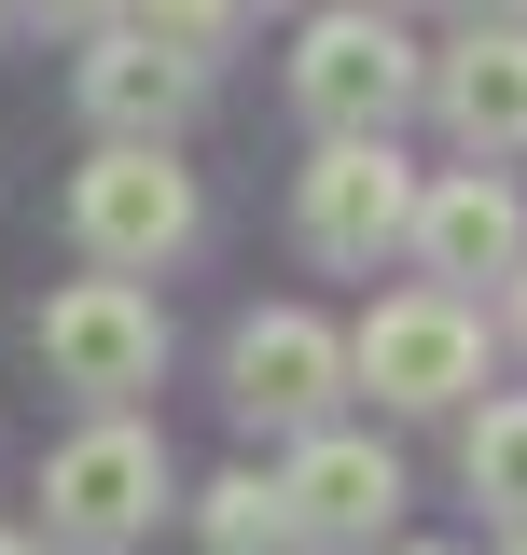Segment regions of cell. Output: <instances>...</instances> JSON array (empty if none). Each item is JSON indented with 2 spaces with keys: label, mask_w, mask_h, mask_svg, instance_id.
<instances>
[{
  "label": "cell",
  "mask_w": 527,
  "mask_h": 555,
  "mask_svg": "<svg viewBox=\"0 0 527 555\" xmlns=\"http://www.w3.org/2000/svg\"><path fill=\"white\" fill-rule=\"evenodd\" d=\"M126 28L153 42V56H181V69H208L222 42H236V0H126Z\"/></svg>",
  "instance_id": "5bb4252c"
},
{
  "label": "cell",
  "mask_w": 527,
  "mask_h": 555,
  "mask_svg": "<svg viewBox=\"0 0 527 555\" xmlns=\"http://www.w3.org/2000/svg\"><path fill=\"white\" fill-rule=\"evenodd\" d=\"M416 264H430V292H459V306H472V278H514V264H527L514 181H500V167L430 181V195H416Z\"/></svg>",
  "instance_id": "9c48e42d"
},
{
  "label": "cell",
  "mask_w": 527,
  "mask_h": 555,
  "mask_svg": "<svg viewBox=\"0 0 527 555\" xmlns=\"http://www.w3.org/2000/svg\"><path fill=\"white\" fill-rule=\"evenodd\" d=\"M195 542H208V555H306V542H292V514H278V473H222V486L195 500Z\"/></svg>",
  "instance_id": "4fadbf2b"
},
{
  "label": "cell",
  "mask_w": 527,
  "mask_h": 555,
  "mask_svg": "<svg viewBox=\"0 0 527 555\" xmlns=\"http://www.w3.org/2000/svg\"><path fill=\"white\" fill-rule=\"evenodd\" d=\"M486 28H527V0H486Z\"/></svg>",
  "instance_id": "2e32d148"
},
{
  "label": "cell",
  "mask_w": 527,
  "mask_h": 555,
  "mask_svg": "<svg viewBox=\"0 0 527 555\" xmlns=\"http://www.w3.org/2000/svg\"><path fill=\"white\" fill-rule=\"evenodd\" d=\"M459 473H472V500H486V514H514V542H527V389L472 403V430H459Z\"/></svg>",
  "instance_id": "7c38bea8"
},
{
  "label": "cell",
  "mask_w": 527,
  "mask_h": 555,
  "mask_svg": "<svg viewBox=\"0 0 527 555\" xmlns=\"http://www.w3.org/2000/svg\"><path fill=\"white\" fill-rule=\"evenodd\" d=\"M333 389H347V334H333L320 306H250L236 347H222V403L250 416V430H333Z\"/></svg>",
  "instance_id": "277c9868"
},
{
  "label": "cell",
  "mask_w": 527,
  "mask_h": 555,
  "mask_svg": "<svg viewBox=\"0 0 527 555\" xmlns=\"http://www.w3.org/2000/svg\"><path fill=\"white\" fill-rule=\"evenodd\" d=\"M153 514H167V444H153L139 416H98V430L56 444V473H42V528H56V542L126 555Z\"/></svg>",
  "instance_id": "3957f363"
},
{
  "label": "cell",
  "mask_w": 527,
  "mask_h": 555,
  "mask_svg": "<svg viewBox=\"0 0 527 555\" xmlns=\"http://www.w3.org/2000/svg\"><path fill=\"white\" fill-rule=\"evenodd\" d=\"M416 42H402L375 0H347V14H320L306 28V56H292V98H306V126L320 139H389L402 112H416Z\"/></svg>",
  "instance_id": "7a4b0ae2"
},
{
  "label": "cell",
  "mask_w": 527,
  "mask_h": 555,
  "mask_svg": "<svg viewBox=\"0 0 527 555\" xmlns=\"http://www.w3.org/2000/svg\"><path fill=\"white\" fill-rule=\"evenodd\" d=\"M0 555H42V542H14V528H0Z\"/></svg>",
  "instance_id": "ac0fdd59"
},
{
  "label": "cell",
  "mask_w": 527,
  "mask_h": 555,
  "mask_svg": "<svg viewBox=\"0 0 527 555\" xmlns=\"http://www.w3.org/2000/svg\"><path fill=\"white\" fill-rule=\"evenodd\" d=\"M514 334H527V264H514Z\"/></svg>",
  "instance_id": "e0dca14e"
},
{
  "label": "cell",
  "mask_w": 527,
  "mask_h": 555,
  "mask_svg": "<svg viewBox=\"0 0 527 555\" xmlns=\"http://www.w3.org/2000/svg\"><path fill=\"white\" fill-rule=\"evenodd\" d=\"M514 555H527V542H514Z\"/></svg>",
  "instance_id": "44dd1931"
},
{
  "label": "cell",
  "mask_w": 527,
  "mask_h": 555,
  "mask_svg": "<svg viewBox=\"0 0 527 555\" xmlns=\"http://www.w3.org/2000/svg\"><path fill=\"white\" fill-rule=\"evenodd\" d=\"M42 361H56V389H83V403H126V389L167 375V320H153L139 278H69L56 306H42Z\"/></svg>",
  "instance_id": "52a82bcc"
},
{
  "label": "cell",
  "mask_w": 527,
  "mask_h": 555,
  "mask_svg": "<svg viewBox=\"0 0 527 555\" xmlns=\"http://www.w3.org/2000/svg\"><path fill=\"white\" fill-rule=\"evenodd\" d=\"M430 98H445V126L472 139V167L527 153V28H472L459 56L430 69Z\"/></svg>",
  "instance_id": "8fae6325"
},
{
  "label": "cell",
  "mask_w": 527,
  "mask_h": 555,
  "mask_svg": "<svg viewBox=\"0 0 527 555\" xmlns=\"http://www.w3.org/2000/svg\"><path fill=\"white\" fill-rule=\"evenodd\" d=\"M375 14H389V0H375Z\"/></svg>",
  "instance_id": "ffe728a7"
},
{
  "label": "cell",
  "mask_w": 527,
  "mask_h": 555,
  "mask_svg": "<svg viewBox=\"0 0 527 555\" xmlns=\"http://www.w3.org/2000/svg\"><path fill=\"white\" fill-rule=\"evenodd\" d=\"M83 112L112 126V153H167V126L195 112V69L153 56L139 28H98V42H83Z\"/></svg>",
  "instance_id": "30bf717a"
},
{
  "label": "cell",
  "mask_w": 527,
  "mask_h": 555,
  "mask_svg": "<svg viewBox=\"0 0 527 555\" xmlns=\"http://www.w3.org/2000/svg\"><path fill=\"white\" fill-rule=\"evenodd\" d=\"M292 222L320 264H389V250H416V167L389 139H320V167L292 181Z\"/></svg>",
  "instance_id": "5b68a950"
},
{
  "label": "cell",
  "mask_w": 527,
  "mask_h": 555,
  "mask_svg": "<svg viewBox=\"0 0 527 555\" xmlns=\"http://www.w3.org/2000/svg\"><path fill=\"white\" fill-rule=\"evenodd\" d=\"M28 14H42V28H112L126 0H28Z\"/></svg>",
  "instance_id": "9a60e30c"
},
{
  "label": "cell",
  "mask_w": 527,
  "mask_h": 555,
  "mask_svg": "<svg viewBox=\"0 0 527 555\" xmlns=\"http://www.w3.org/2000/svg\"><path fill=\"white\" fill-rule=\"evenodd\" d=\"M278 514H292V542H306V555H375V542L402 528V459H389V444H361V430H306L292 473H278Z\"/></svg>",
  "instance_id": "8992f818"
},
{
  "label": "cell",
  "mask_w": 527,
  "mask_h": 555,
  "mask_svg": "<svg viewBox=\"0 0 527 555\" xmlns=\"http://www.w3.org/2000/svg\"><path fill=\"white\" fill-rule=\"evenodd\" d=\"M347 375H361L375 403H402V416H445V403L486 389V320H472L459 292H389V306L347 334Z\"/></svg>",
  "instance_id": "6da1fadb"
},
{
  "label": "cell",
  "mask_w": 527,
  "mask_h": 555,
  "mask_svg": "<svg viewBox=\"0 0 527 555\" xmlns=\"http://www.w3.org/2000/svg\"><path fill=\"white\" fill-rule=\"evenodd\" d=\"M389 555H445V542H389Z\"/></svg>",
  "instance_id": "d6986e66"
},
{
  "label": "cell",
  "mask_w": 527,
  "mask_h": 555,
  "mask_svg": "<svg viewBox=\"0 0 527 555\" xmlns=\"http://www.w3.org/2000/svg\"><path fill=\"white\" fill-rule=\"evenodd\" d=\"M69 236L98 250V278H153L195 236V181H181L167 153H98V167L69 181Z\"/></svg>",
  "instance_id": "ba28073f"
}]
</instances>
